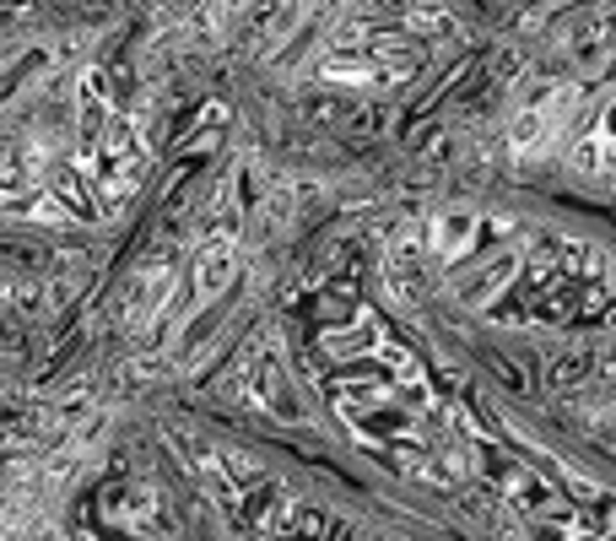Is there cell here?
I'll return each mask as SVG.
<instances>
[{"instance_id": "6da1fadb", "label": "cell", "mask_w": 616, "mask_h": 541, "mask_svg": "<svg viewBox=\"0 0 616 541\" xmlns=\"http://www.w3.org/2000/svg\"><path fill=\"white\" fill-rule=\"evenodd\" d=\"M233 266H239V222H217V228L200 239L195 261H189V298H195V303L217 298V292L233 281Z\"/></svg>"}]
</instances>
